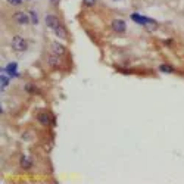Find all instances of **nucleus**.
<instances>
[{
    "mask_svg": "<svg viewBox=\"0 0 184 184\" xmlns=\"http://www.w3.org/2000/svg\"><path fill=\"white\" fill-rule=\"evenodd\" d=\"M12 49L15 52H25L28 49V43L24 37H21V35H15L13 38H12Z\"/></svg>",
    "mask_w": 184,
    "mask_h": 184,
    "instance_id": "obj_1",
    "label": "nucleus"
},
{
    "mask_svg": "<svg viewBox=\"0 0 184 184\" xmlns=\"http://www.w3.org/2000/svg\"><path fill=\"white\" fill-rule=\"evenodd\" d=\"M110 28H112L115 33L122 34V33H125L127 24H125V21H122V19H114L112 24H110Z\"/></svg>",
    "mask_w": 184,
    "mask_h": 184,
    "instance_id": "obj_2",
    "label": "nucleus"
},
{
    "mask_svg": "<svg viewBox=\"0 0 184 184\" xmlns=\"http://www.w3.org/2000/svg\"><path fill=\"white\" fill-rule=\"evenodd\" d=\"M46 25H47V28H50V30H56L58 27H60L62 24H60V21H59V18H56L55 15H52V13H49V15H46Z\"/></svg>",
    "mask_w": 184,
    "mask_h": 184,
    "instance_id": "obj_3",
    "label": "nucleus"
},
{
    "mask_svg": "<svg viewBox=\"0 0 184 184\" xmlns=\"http://www.w3.org/2000/svg\"><path fill=\"white\" fill-rule=\"evenodd\" d=\"M131 19L134 22L140 24V25H149V24H155V19H150V18H146L140 15V13H131Z\"/></svg>",
    "mask_w": 184,
    "mask_h": 184,
    "instance_id": "obj_4",
    "label": "nucleus"
},
{
    "mask_svg": "<svg viewBox=\"0 0 184 184\" xmlns=\"http://www.w3.org/2000/svg\"><path fill=\"white\" fill-rule=\"evenodd\" d=\"M13 19L16 21L19 25H27V24H30V13L27 15L25 12H16L13 15Z\"/></svg>",
    "mask_w": 184,
    "mask_h": 184,
    "instance_id": "obj_5",
    "label": "nucleus"
},
{
    "mask_svg": "<svg viewBox=\"0 0 184 184\" xmlns=\"http://www.w3.org/2000/svg\"><path fill=\"white\" fill-rule=\"evenodd\" d=\"M60 56L59 55H55V53H52V55H49L47 56V63L50 65L52 68H58L59 65H60Z\"/></svg>",
    "mask_w": 184,
    "mask_h": 184,
    "instance_id": "obj_6",
    "label": "nucleus"
},
{
    "mask_svg": "<svg viewBox=\"0 0 184 184\" xmlns=\"http://www.w3.org/2000/svg\"><path fill=\"white\" fill-rule=\"evenodd\" d=\"M19 165L24 168V169H30V168L33 167V159H31V156L22 155V156H21V161H19Z\"/></svg>",
    "mask_w": 184,
    "mask_h": 184,
    "instance_id": "obj_7",
    "label": "nucleus"
},
{
    "mask_svg": "<svg viewBox=\"0 0 184 184\" xmlns=\"http://www.w3.org/2000/svg\"><path fill=\"white\" fill-rule=\"evenodd\" d=\"M37 121L43 124V125H49L50 124V115L47 114V112H40L38 115H37Z\"/></svg>",
    "mask_w": 184,
    "mask_h": 184,
    "instance_id": "obj_8",
    "label": "nucleus"
},
{
    "mask_svg": "<svg viewBox=\"0 0 184 184\" xmlns=\"http://www.w3.org/2000/svg\"><path fill=\"white\" fill-rule=\"evenodd\" d=\"M16 69H18V65L15 63V62H12V63H9L8 67L5 68V72H6L8 75H10V77H18Z\"/></svg>",
    "mask_w": 184,
    "mask_h": 184,
    "instance_id": "obj_9",
    "label": "nucleus"
},
{
    "mask_svg": "<svg viewBox=\"0 0 184 184\" xmlns=\"http://www.w3.org/2000/svg\"><path fill=\"white\" fill-rule=\"evenodd\" d=\"M52 47H53V53L55 55H65L67 53V47L65 46H62V44H59V43H53L52 44Z\"/></svg>",
    "mask_w": 184,
    "mask_h": 184,
    "instance_id": "obj_10",
    "label": "nucleus"
},
{
    "mask_svg": "<svg viewBox=\"0 0 184 184\" xmlns=\"http://www.w3.org/2000/svg\"><path fill=\"white\" fill-rule=\"evenodd\" d=\"M55 34L58 35L59 38H63V40H67V38H68V31H67V28H65L63 25L58 27V28L55 30Z\"/></svg>",
    "mask_w": 184,
    "mask_h": 184,
    "instance_id": "obj_11",
    "label": "nucleus"
},
{
    "mask_svg": "<svg viewBox=\"0 0 184 184\" xmlns=\"http://www.w3.org/2000/svg\"><path fill=\"white\" fill-rule=\"evenodd\" d=\"M159 71H161V72H164V74H172V72H174V68L171 67V65L162 63V65L159 67Z\"/></svg>",
    "mask_w": 184,
    "mask_h": 184,
    "instance_id": "obj_12",
    "label": "nucleus"
},
{
    "mask_svg": "<svg viewBox=\"0 0 184 184\" xmlns=\"http://www.w3.org/2000/svg\"><path fill=\"white\" fill-rule=\"evenodd\" d=\"M28 13H30V18H31V22L34 25H38V15H37V12L35 10H30Z\"/></svg>",
    "mask_w": 184,
    "mask_h": 184,
    "instance_id": "obj_13",
    "label": "nucleus"
},
{
    "mask_svg": "<svg viewBox=\"0 0 184 184\" xmlns=\"http://www.w3.org/2000/svg\"><path fill=\"white\" fill-rule=\"evenodd\" d=\"M0 81H2V88H6V87H8L9 80H8V77H6V75H2Z\"/></svg>",
    "mask_w": 184,
    "mask_h": 184,
    "instance_id": "obj_14",
    "label": "nucleus"
},
{
    "mask_svg": "<svg viewBox=\"0 0 184 184\" xmlns=\"http://www.w3.org/2000/svg\"><path fill=\"white\" fill-rule=\"evenodd\" d=\"M9 5H12V6H19L21 3H22V0H8Z\"/></svg>",
    "mask_w": 184,
    "mask_h": 184,
    "instance_id": "obj_15",
    "label": "nucleus"
},
{
    "mask_svg": "<svg viewBox=\"0 0 184 184\" xmlns=\"http://www.w3.org/2000/svg\"><path fill=\"white\" fill-rule=\"evenodd\" d=\"M96 3V0H84V5H87V6H93Z\"/></svg>",
    "mask_w": 184,
    "mask_h": 184,
    "instance_id": "obj_16",
    "label": "nucleus"
},
{
    "mask_svg": "<svg viewBox=\"0 0 184 184\" xmlns=\"http://www.w3.org/2000/svg\"><path fill=\"white\" fill-rule=\"evenodd\" d=\"M52 3H53V5H58V3H59V0H52Z\"/></svg>",
    "mask_w": 184,
    "mask_h": 184,
    "instance_id": "obj_17",
    "label": "nucleus"
},
{
    "mask_svg": "<svg viewBox=\"0 0 184 184\" xmlns=\"http://www.w3.org/2000/svg\"><path fill=\"white\" fill-rule=\"evenodd\" d=\"M114 2H121V0H114Z\"/></svg>",
    "mask_w": 184,
    "mask_h": 184,
    "instance_id": "obj_18",
    "label": "nucleus"
}]
</instances>
